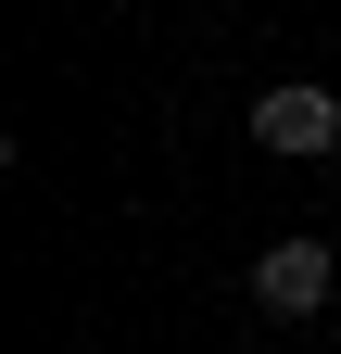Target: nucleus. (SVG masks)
Listing matches in <instances>:
<instances>
[{
  "instance_id": "nucleus-1",
  "label": "nucleus",
  "mask_w": 341,
  "mask_h": 354,
  "mask_svg": "<svg viewBox=\"0 0 341 354\" xmlns=\"http://www.w3.org/2000/svg\"><path fill=\"white\" fill-rule=\"evenodd\" d=\"M253 152L329 165V152H341V88H316V76H278L266 102H253Z\"/></svg>"
},
{
  "instance_id": "nucleus-2",
  "label": "nucleus",
  "mask_w": 341,
  "mask_h": 354,
  "mask_svg": "<svg viewBox=\"0 0 341 354\" xmlns=\"http://www.w3.org/2000/svg\"><path fill=\"white\" fill-rule=\"evenodd\" d=\"M329 291H341V253L329 241H266V253H253V304H266L278 329H304Z\"/></svg>"
}]
</instances>
